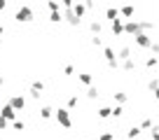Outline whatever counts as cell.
Returning <instances> with one entry per match:
<instances>
[{"mask_svg": "<svg viewBox=\"0 0 159 140\" xmlns=\"http://www.w3.org/2000/svg\"><path fill=\"white\" fill-rule=\"evenodd\" d=\"M14 115H16V112L14 110H12V107H10V105H5V107H2V115H0V117H2V119H14Z\"/></svg>", "mask_w": 159, "mask_h": 140, "instance_id": "obj_17", "label": "cell"}, {"mask_svg": "<svg viewBox=\"0 0 159 140\" xmlns=\"http://www.w3.org/2000/svg\"><path fill=\"white\" fill-rule=\"evenodd\" d=\"M77 80H80V84L87 86V89H89V86H94V75H91V72H80Z\"/></svg>", "mask_w": 159, "mask_h": 140, "instance_id": "obj_9", "label": "cell"}, {"mask_svg": "<svg viewBox=\"0 0 159 140\" xmlns=\"http://www.w3.org/2000/svg\"><path fill=\"white\" fill-rule=\"evenodd\" d=\"M40 117H42V119H52V117H54V107H52V105H42V107H40Z\"/></svg>", "mask_w": 159, "mask_h": 140, "instance_id": "obj_14", "label": "cell"}, {"mask_svg": "<svg viewBox=\"0 0 159 140\" xmlns=\"http://www.w3.org/2000/svg\"><path fill=\"white\" fill-rule=\"evenodd\" d=\"M145 65H148L150 70H154L159 65V56H148V59H145Z\"/></svg>", "mask_w": 159, "mask_h": 140, "instance_id": "obj_20", "label": "cell"}, {"mask_svg": "<svg viewBox=\"0 0 159 140\" xmlns=\"http://www.w3.org/2000/svg\"><path fill=\"white\" fill-rule=\"evenodd\" d=\"M152 126H154V121L150 119V117H145V119L140 121V126H138V129H140V133H143V131H150V129H152Z\"/></svg>", "mask_w": 159, "mask_h": 140, "instance_id": "obj_18", "label": "cell"}, {"mask_svg": "<svg viewBox=\"0 0 159 140\" xmlns=\"http://www.w3.org/2000/svg\"><path fill=\"white\" fill-rule=\"evenodd\" d=\"M54 119L59 121V126H63V129H70V126H73L70 110H66V107H59V110H54Z\"/></svg>", "mask_w": 159, "mask_h": 140, "instance_id": "obj_1", "label": "cell"}, {"mask_svg": "<svg viewBox=\"0 0 159 140\" xmlns=\"http://www.w3.org/2000/svg\"><path fill=\"white\" fill-rule=\"evenodd\" d=\"M73 72H75L73 65H66V68H63V75H73Z\"/></svg>", "mask_w": 159, "mask_h": 140, "instance_id": "obj_35", "label": "cell"}, {"mask_svg": "<svg viewBox=\"0 0 159 140\" xmlns=\"http://www.w3.org/2000/svg\"><path fill=\"white\" fill-rule=\"evenodd\" d=\"M30 91H35V94H42V91H45V82H33V84H30Z\"/></svg>", "mask_w": 159, "mask_h": 140, "instance_id": "obj_25", "label": "cell"}, {"mask_svg": "<svg viewBox=\"0 0 159 140\" xmlns=\"http://www.w3.org/2000/svg\"><path fill=\"white\" fill-rule=\"evenodd\" d=\"M98 96H101V91L96 89V86H89V89H87V98H89V100H96Z\"/></svg>", "mask_w": 159, "mask_h": 140, "instance_id": "obj_24", "label": "cell"}, {"mask_svg": "<svg viewBox=\"0 0 159 140\" xmlns=\"http://www.w3.org/2000/svg\"><path fill=\"white\" fill-rule=\"evenodd\" d=\"M105 19H108V21L119 19V10H117L115 5H108V7H105Z\"/></svg>", "mask_w": 159, "mask_h": 140, "instance_id": "obj_10", "label": "cell"}, {"mask_svg": "<svg viewBox=\"0 0 159 140\" xmlns=\"http://www.w3.org/2000/svg\"><path fill=\"white\" fill-rule=\"evenodd\" d=\"M0 35H2V26H0Z\"/></svg>", "mask_w": 159, "mask_h": 140, "instance_id": "obj_39", "label": "cell"}, {"mask_svg": "<svg viewBox=\"0 0 159 140\" xmlns=\"http://www.w3.org/2000/svg\"><path fill=\"white\" fill-rule=\"evenodd\" d=\"M112 98L117 100V105H124L129 100V96H126V91H117V94H112Z\"/></svg>", "mask_w": 159, "mask_h": 140, "instance_id": "obj_16", "label": "cell"}, {"mask_svg": "<svg viewBox=\"0 0 159 140\" xmlns=\"http://www.w3.org/2000/svg\"><path fill=\"white\" fill-rule=\"evenodd\" d=\"M110 30H112L115 37H122V35H124V21H122V19L110 21Z\"/></svg>", "mask_w": 159, "mask_h": 140, "instance_id": "obj_6", "label": "cell"}, {"mask_svg": "<svg viewBox=\"0 0 159 140\" xmlns=\"http://www.w3.org/2000/svg\"><path fill=\"white\" fill-rule=\"evenodd\" d=\"M98 117H101V119H110V117H112V107H108V105H105V107H101V110H98Z\"/></svg>", "mask_w": 159, "mask_h": 140, "instance_id": "obj_22", "label": "cell"}, {"mask_svg": "<svg viewBox=\"0 0 159 140\" xmlns=\"http://www.w3.org/2000/svg\"><path fill=\"white\" fill-rule=\"evenodd\" d=\"M80 105V98L77 96H68V103H66V110H73V107H77Z\"/></svg>", "mask_w": 159, "mask_h": 140, "instance_id": "obj_21", "label": "cell"}, {"mask_svg": "<svg viewBox=\"0 0 159 140\" xmlns=\"http://www.w3.org/2000/svg\"><path fill=\"white\" fill-rule=\"evenodd\" d=\"M98 140H115V133L112 131H103V133L98 135Z\"/></svg>", "mask_w": 159, "mask_h": 140, "instance_id": "obj_31", "label": "cell"}, {"mask_svg": "<svg viewBox=\"0 0 159 140\" xmlns=\"http://www.w3.org/2000/svg\"><path fill=\"white\" fill-rule=\"evenodd\" d=\"M126 59H131V47L129 45L119 47V51H117V61H126Z\"/></svg>", "mask_w": 159, "mask_h": 140, "instance_id": "obj_11", "label": "cell"}, {"mask_svg": "<svg viewBox=\"0 0 159 140\" xmlns=\"http://www.w3.org/2000/svg\"><path fill=\"white\" fill-rule=\"evenodd\" d=\"M10 107H12V110H24V107H26V98H24V96H12V100H10Z\"/></svg>", "mask_w": 159, "mask_h": 140, "instance_id": "obj_8", "label": "cell"}, {"mask_svg": "<svg viewBox=\"0 0 159 140\" xmlns=\"http://www.w3.org/2000/svg\"><path fill=\"white\" fill-rule=\"evenodd\" d=\"M5 129H7V121L2 119V117H0V131H5Z\"/></svg>", "mask_w": 159, "mask_h": 140, "instance_id": "obj_37", "label": "cell"}, {"mask_svg": "<svg viewBox=\"0 0 159 140\" xmlns=\"http://www.w3.org/2000/svg\"><path fill=\"white\" fill-rule=\"evenodd\" d=\"M14 19L19 21V24H28V21H33V10H30V7H21Z\"/></svg>", "mask_w": 159, "mask_h": 140, "instance_id": "obj_4", "label": "cell"}, {"mask_svg": "<svg viewBox=\"0 0 159 140\" xmlns=\"http://www.w3.org/2000/svg\"><path fill=\"white\" fill-rule=\"evenodd\" d=\"M117 10H119V19H122V21H131V16L136 14L134 5H124V7H117Z\"/></svg>", "mask_w": 159, "mask_h": 140, "instance_id": "obj_5", "label": "cell"}, {"mask_svg": "<svg viewBox=\"0 0 159 140\" xmlns=\"http://www.w3.org/2000/svg\"><path fill=\"white\" fill-rule=\"evenodd\" d=\"M150 51H152V54H159V42H152V47H150Z\"/></svg>", "mask_w": 159, "mask_h": 140, "instance_id": "obj_36", "label": "cell"}, {"mask_svg": "<svg viewBox=\"0 0 159 140\" xmlns=\"http://www.w3.org/2000/svg\"><path fill=\"white\" fill-rule=\"evenodd\" d=\"M91 45L94 47H103V37H101V35H94V37H91Z\"/></svg>", "mask_w": 159, "mask_h": 140, "instance_id": "obj_32", "label": "cell"}, {"mask_svg": "<svg viewBox=\"0 0 159 140\" xmlns=\"http://www.w3.org/2000/svg\"><path fill=\"white\" fill-rule=\"evenodd\" d=\"M122 115H124V105H115V107H112V117H115V119H119Z\"/></svg>", "mask_w": 159, "mask_h": 140, "instance_id": "obj_28", "label": "cell"}, {"mask_svg": "<svg viewBox=\"0 0 159 140\" xmlns=\"http://www.w3.org/2000/svg\"><path fill=\"white\" fill-rule=\"evenodd\" d=\"M138 24H140V33H148V30H152V28H154L152 21H138Z\"/></svg>", "mask_w": 159, "mask_h": 140, "instance_id": "obj_27", "label": "cell"}, {"mask_svg": "<svg viewBox=\"0 0 159 140\" xmlns=\"http://www.w3.org/2000/svg\"><path fill=\"white\" fill-rule=\"evenodd\" d=\"M12 126H14V131H24V129H26V124H24V121H19V119H16Z\"/></svg>", "mask_w": 159, "mask_h": 140, "instance_id": "obj_34", "label": "cell"}, {"mask_svg": "<svg viewBox=\"0 0 159 140\" xmlns=\"http://www.w3.org/2000/svg\"><path fill=\"white\" fill-rule=\"evenodd\" d=\"M89 30H91V33H94V35H101V33H103V24H101L98 19L89 21Z\"/></svg>", "mask_w": 159, "mask_h": 140, "instance_id": "obj_15", "label": "cell"}, {"mask_svg": "<svg viewBox=\"0 0 159 140\" xmlns=\"http://www.w3.org/2000/svg\"><path fill=\"white\" fill-rule=\"evenodd\" d=\"M148 89H150V91H157V89H159V77H152V80L148 82Z\"/></svg>", "mask_w": 159, "mask_h": 140, "instance_id": "obj_30", "label": "cell"}, {"mask_svg": "<svg viewBox=\"0 0 159 140\" xmlns=\"http://www.w3.org/2000/svg\"><path fill=\"white\" fill-rule=\"evenodd\" d=\"M140 33V24L138 21H124V35H138Z\"/></svg>", "mask_w": 159, "mask_h": 140, "instance_id": "obj_7", "label": "cell"}, {"mask_svg": "<svg viewBox=\"0 0 159 140\" xmlns=\"http://www.w3.org/2000/svg\"><path fill=\"white\" fill-rule=\"evenodd\" d=\"M152 94H154V98H157V100H159V89H157V91H152Z\"/></svg>", "mask_w": 159, "mask_h": 140, "instance_id": "obj_38", "label": "cell"}, {"mask_svg": "<svg viewBox=\"0 0 159 140\" xmlns=\"http://www.w3.org/2000/svg\"><path fill=\"white\" fill-rule=\"evenodd\" d=\"M63 21H68L70 26H80V21H82V19H77L70 10H66V12H63Z\"/></svg>", "mask_w": 159, "mask_h": 140, "instance_id": "obj_12", "label": "cell"}, {"mask_svg": "<svg viewBox=\"0 0 159 140\" xmlns=\"http://www.w3.org/2000/svg\"><path fill=\"white\" fill-rule=\"evenodd\" d=\"M122 68H124V70H136V61H134V56H131V59H126V61H122Z\"/></svg>", "mask_w": 159, "mask_h": 140, "instance_id": "obj_26", "label": "cell"}, {"mask_svg": "<svg viewBox=\"0 0 159 140\" xmlns=\"http://www.w3.org/2000/svg\"><path fill=\"white\" fill-rule=\"evenodd\" d=\"M70 12H73V14L77 16V19H82V16L87 14V10H84V2H75V5H73V10H70Z\"/></svg>", "mask_w": 159, "mask_h": 140, "instance_id": "obj_13", "label": "cell"}, {"mask_svg": "<svg viewBox=\"0 0 159 140\" xmlns=\"http://www.w3.org/2000/svg\"><path fill=\"white\" fill-rule=\"evenodd\" d=\"M103 59H105V63H108V68H112V70H117V68H119L117 54H115L112 47H103Z\"/></svg>", "mask_w": 159, "mask_h": 140, "instance_id": "obj_2", "label": "cell"}, {"mask_svg": "<svg viewBox=\"0 0 159 140\" xmlns=\"http://www.w3.org/2000/svg\"><path fill=\"white\" fill-rule=\"evenodd\" d=\"M47 10H49V14H54V12H61V2H56V0H49V2H47Z\"/></svg>", "mask_w": 159, "mask_h": 140, "instance_id": "obj_23", "label": "cell"}, {"mask_svg": "<svg viewBox=\"0 0 159 140\" xmlns=\"http://www.w3.org/2000/svg\"><path fill=\"white\" fill-rule=\"evenodd\" d=\"M49 21L52 24H61V21H63V14H61V12H54V14H49Z\"/></svg>", "mask_w": 159, "mask_h": 140, "instance_id": "obj_29", "label": "cell"}, {"mask_svg": "<svg viewBox=\"0 0 159 140\" xmlns=\"http://www.w3.org/2000/svg\"><path fill=\"white\" fill-rule=\"evenodd\" d=\"M134 42L140 47V49H150L152 47V35H148V33H138V35H134Z\"/></svg>", "mask_w": 159, "mask_h": 140, "instance_id": "obj_3", "label": "cell"}, {"mask_svg": "<svg viewBox=\"0 0 159 140\" xmlns=\"http://www.w3.org/2000/svg\"><path fill=\"white\" fill-rule=\"evenodd\" d=\"M150 138H152V140H159V126H152V131H150Z\"/></svg>", "mask_w": 159, "mask_h": 140, "instance_id": "obj_33", "label": "cell"}, {"mask_svg": "<svg viewBox=\"0 0 159 140\" xmlns=\"http://www.w3.org/2000/svg\"><path fill=\"white\" fill-rule=\"evenodd\" d=\"M138 135H140V129H138V126H131V129L126 131V140H136Z\"/></svg>", "mask_w": 159, "mask_h": 140, "instance_id": "obj_19", "label": "cell"}]
</instances>
